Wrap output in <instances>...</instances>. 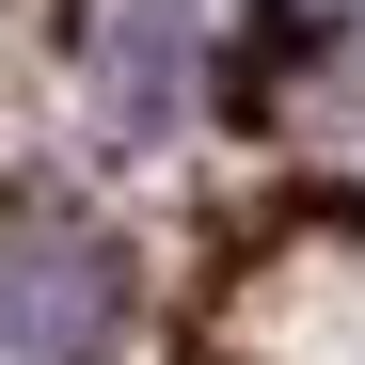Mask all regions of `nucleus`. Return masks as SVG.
I'll use <instances>...</instances> for the list:
<instances>
[{
  "label": "nucleus",
  "instance_id": "obj_1",
  "mask_svg": "<svg viewBox=\"0 0 365 365\" xmlns=\"http://www.w3.org/2000/svg\"><path fill=\"white\" fill-rule=\"evenodd\" d=\"M16 238H32V270H16V334H32L48 365H80L96 318H111V255H96V238H48V222H16Z\"/></svg>",
  "mask_w": 365,
  "mask_h": 365
},
{
  "label": "nucleus",
  "instance_id": "obj_2",
  "mask_svg": "<svg viewBox=\"0 0 365 365\" xmlns=\"http://www.w3.org/2000/svg\"><path fill=\"white\" fill-rule=\"evenodd\" d=\"M175 80H191V0H128V32H111V128H175Z\"/></svg>",
  "mask_w": 365,
  "mask_h": 365
}]
</instances>
